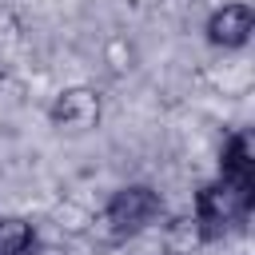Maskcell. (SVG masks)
I'll list each match as a JSON object with an SVG mask.
<instances>
[{
  "mask_svg": "<svg viewBox=\"0 0 255 255\" xmlns=\"http://www.w3.org/2000/svg\"><path fill=\"white\" fill-rule=\"evenodd\" d=\"M251 207H255V179L215 175V179L199 183L191 219L199 223L203 243H211V239H223V235H231L235 227H243V223L251 219Z\"/></svg>",
  "mask_w": 255,
  "mask_h": 255,
  "instance_id": "cell-1",
  "label": "cell"
},
{
  "mask_svg": "<svg viewBox=\"0 0 255 255\" xmlns=\"http://www.w3.org/2000/svg\"><path fill=\"white\" fill-rule=\"evenodd\" d=\"M167 215L163 207V195L151 187V183H124L108 195L104 203V227L116 235V239H128V235H139L147 231L151 223H159Z\"/></svg>",
  "mask_w": 255,
  "mask_h": 255,
  "instance_id": "cell-2",
  "label": "cell"
},
{
  "mask_svg": "<svg viewBox=\"0 0 255 255\" xmlns=\"http://www.w3.org/2000/svg\"><path fill=\"white\" fill-rule=\"evenodd\" d=\"M100 116H104V96L88 84H72L64 92H56L48 104V124L56 131H68V135L92 131L100 124Z\"/></svg>",
  "mask_w": 255,
  "mask_h": 255,
  "instance_id": "cell-3",
  "label": "cell"
},
{
  "mask_svg": "<svg viewBox=\"0 0 255 255\" xmlns=\"http://www.w3.org/2000/svg\"><path fill=\"white\" fill-rule=\"evenodd\" d=\"M251 32H255V8L243 4V0L219 4V8L207 16V24H203L207 44H211V48H223V52L243 48V44L251 40Z\"/></svg>",
  "mask_w": 255,
  "mask_h": 255,
  "instance_id": "cell-4",
  "label": "cell"
},
{
  "mask_svg": "<svg viewBox=\"0 0 255 255\" xmlns=\"http://www.w3.org/2000/svg\"><path fill=\"white\" fill-rule=\"evenodd\" d=\"M219 175H243V179H255V135L247 128H235L227 139H223V151H219Z\"/></svg>",
  "mask_w": 255,
  "mask_h": 255,
  "instance_id": "cell-5",
  "label": "cell"
},
{
  "mask_svg": "<svg viewBox=\"0 0 255 255\" xmlns=\"http://www.w3.org/2000/svg\"><path fill=\"white\" fill-rule=\"evenodd\" d=\"M40 243L32 219L24 215H0V255H28Z\"/></svg>",
  "mask_w": 255,
  "mask_h": 255,
  "instance_id": "cell-6",
  "label": "cell"
},
{
  "mask_svg": "<svg viewBox=\"0 0 255 255\" xmlns=\"http://www.w3.org/2000/svg\"><path fill=\"white\" fill-rule=\"evenodd\" d=\"M167 243L175 251H191V247H203V235H199V223L191 215H179V219H167Z\"/></svg>",
  "mask_w": 255,
  "mask_h": 255,
  "instance_id": "cell-7",
  "label": "cell"
},
{
  "mask_svg": "<svg viewBox=\"0 0 255 255\" xmlns=\"http://www.w3.org/2000/svg\"><path fill=\"white\" fill-rule=\"evenodd\" d=\"M28 255H64V251H60V247H44V243H36Z\"/></svg>",
  "mask_w": 255,
  "mask_h": 255,
  "instance_id": "cell-8",
  "label": "cell"
}]
</instances>
